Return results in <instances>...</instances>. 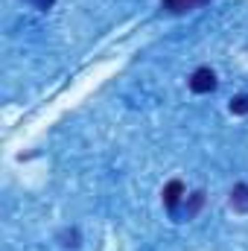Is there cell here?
<instances>
[{"label":"cell","instance_id":"1","mask_svg":"<svg viewBox=\"0 0 248 251\" xmlns=\"http://www.w3.org/2000/svg\"><path fill=\"white\" fill-rule=\"evenodd\" d=\"M216 88V73L210 67H198L193 76H190V91L193 94H210Z\"/></svg>","mask_w":248,"mask_h":251},{"label":"cell","instance_id":"2","mask_svg":"<svg viewBox=\"0 0 248 251\" xmlns=\"http://www.w3.org/2000/svg\"><path fill=\"white\" fill-rule=\"evenodd\" d=\"M184 199V184L178 181V178H173L167 187H164V207L170 210V213H178V201Z\"/></svg>","mask_w":248,"mask_h":251},{"label":"cell","instance_id":"3","mask_svg":"<svg viewBox=\"0 0 248 251\" xmlns=\"http://www.w3.org/2000/svg\"><path fill=\"white\" fill-rule=\"evenodd\" d=\"M231 207L237 213H248V184H237L231 190Z\"/></svg>","mask_w":248,"mask_h":251},{"label":"cell","instance_id":"4","mask_svg":"<svg viewBox=\"0 0 248 251\" xmlns=\"http://www.w3.org/2000/svg\"><path fill=\"white\" fill-rule=\"evenodd\" d=\"M201 3H207V0H161V9H167V12H190V9H196V6H201Z\"/></svg>","mask_w":248,"mask_h":251},{"label":"cell","instance_id":"5","mask_svg":"<svg viewBox=\"0 0 248 251\" xmlns=\"http://www.w3.org/2000/svg\"><path fill=\"white\" fill-rule=\"evenodd\" d=\"M231 114H248V94H240L231 100Z\"/></svg>","mask_w":248,"mask_h":251},{"label":"cell","instance_id":"6","mask_svg":"<svg viewBox=\"0 0 248 251\" xmlns=\"http://www.w3.org/2000/svg\"><path fill=\"white\" fill-rule=\"evenodd\" d=\"M201 201H204V193L198 190V193H193V199H190V204H187V216H193L198 207H201Z\"/></svg>","mask_w":248,"mask_h":251},{"label":"cell","instance_id":"7","mask_svg":"<svg viewBox=\"0 0 248 251\" xmlns=\"http://www.w3.org/2000/svg\"><path fill=\"white\" fill-rule=\"evenodd\" d=\"M26 3H32L35 9H41V12H47V9H50V6H53L56 0H26Z\"/></svg>","mask_w":248,"mask_h":251}]
</instances>
